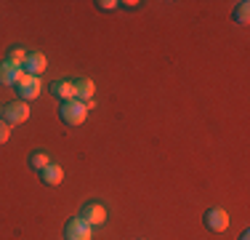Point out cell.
Segmentation results:
<instances>
[{
    "label": "cell",
    "instance_id": "obj_10",
    "mask_svg": "<svg viewBox=\"0 0 250 240\" xmlns=\"http://www.w3.org/2000/svg\"><path fill=\"white\" fill-rule=\"evenodd\" d=\"M21 75H24V72L16 70V67H11L8 62L0 64V86H16V83L21 80Z\"/></svg>",
    "mask_w": 250,
    "mask_h": 240
},
{
    "label": "cell",
    "instance_id": "obj_3",
    "mask_svg": "<svg viewBox=\"0 0 250 240\" xmlns=\"http://www.w3.org/2000/svg\"><path fill=\"white\" fill-rule=\"evenodd\" d=\"M29 104L27 101H11L8 107H3V120L8 125H19V123H24V120H29Z\"/></svg>",
    "mask_w": 250,
    "mask_h": 240
},
{
    "label": "cell",
    "instance_id": "obj_5",
    "mask_svg": "<svg viewBox=\"0 0 250 240\" xmlns=\"http://www.w3.org/2000/svg\"><path fill=\"white\" fill-rule=\"evenodd\" d=\"M205 224L213 232H226L229 230V214L224 208H210V211H205Z\"/></svg>",
    "mask_w": 250,
    "mask_h": 240
},
{
    "label": "cell",
    "instance_id": "obj_16",
    "mask_svg": "<svg viewBox=\"0 0 250 240\" xmlns=\"http://www.w3.org/2000/svg\"><path fill=\"white\" fill-rule=\"evenodd\" d=\"M99 8H104V11H112V8H117V5H120V3H117V0H99Z\"/></svg>",
    "mask_w": 250,
    "mask_h": 240
},
{
    "label": "cell",
    "instance_id": "obj_8",
    "mask_svg": "<svg viewBox=\"0 0 250 240\" xmlns=\"http://www.w3.org/2000/svg\"><path fill=\"white\" fill-rule=\"evenodd\" d=\"M45 67H48V59H45L40 51H32V53H27L24 70L29 72V75H40V72H45Z\"/></svg>",
    "mask_w": 250,
    "mask_h": 240
},
{
    "label": "cell",
    "instance_id": "obj_12",
    "mask_svg": "<svg viewBox=\"0 0 250 240\" xmlns=\"http://www.w3.org/2000/svg\"><path fill=\"white\" fill-rule=\"evenodd\" d=\"M5 62H8L11 67L21 70V67H24V62H27V51H24V48H11L8 56H5Z\"/></svg>",
    "mask_w": 250,
    "mask_h": 240
},
{
    "label": "cell",
    "instance_id": "obj_11",
    "mask_svg": "<svg viewBox=\"0 0 250 240\" xmlns=\"http://www.w3.org/2000/svg\"><path fill=\"white\" fill-rule=\"evenodd\" d=\"M75 88H77V99L80 101L93 99V91H96V86H93L91 77H80V80H75Z\"/></svg>",
    "mask_w": 250,
    "mask_h": 240
},
{
    "label": "cell",
    "instance_id": "obj_7",
    "mask_svg": "<svg viewBox=\"0 0 250 240\" xmlns=\"http://www.w3.org/2000/svg\"><path fill=\"white\" fill-rule=\"evenodd\" d=\"M51 94H56L59 99H64V101H72V99H77L75 80H53V83H51Z\"/></svg>",
    "mask_w": 250,
    "mask_h": 240
},
{
    "label": "cell",
    "instance_id": "obj_14",
    "mask_svg": "<svg viewBox=\"0 0 250 240\" xmlns=\"http://www.w3.org/2000/svg\"><path fill=\"white\" fill-rule=\"evenodd\" d=\"M234 19L240 22V24H248V22H250V3H248V0H242V3H237Z\"/></svg>",
    "mask_w": 250,
    "mask_h": 240
},
{
    "label": "cell",
    "instance_id": "obj_18",
    "mask_svg": "<svg viewBox=\"0 0 250 240\" xmlns=\"http://www.w3.org/2000/svg\"><path fill=\"white\" fill-rule=\"evenodd\" d=\"M0 115H3V107H0Z\"/></svg>",
    "mask_w": 250,
    "mask_h": 240
},
{
    "label": "cell",
    "instance_id": "obj_6",
    "mask_svg": "<svg viewBox=\"0 0 250 240\" xmlns=\"http://www.w3.org/2000/svg\"><path fill=\"white\" fill-rule=\"evenodd\" d=\"M83 219H85L91 227L104 224L106 221V208L101 206V203H85V208H83Z\"/></svg>",
    "mask_w": 250,
    "mask_h": 240
},
{
    "label": "cell",
    "instance_id": "obj_15",
    "mask_svg": "<svg viewBox=\"0 0 250 240\" xmlns=\"http://www.w3.org/2000/svg\"><path fill=\"white\" fill-rule=\"evenodd\" d=\"M8 139H11V125L5 120H0V144H5Z\"/></svg>",
    "mask_w": 250,
    "mask_h": 240
},
{
    "label": "cell",
    "instance_id": "obj_13",
    "mask_svg": "<svg viewBox=\"0 0 250 240\" xmlns=\"http://www.w3.org/2000/svg\"><path fill=\"white\" fill-rule=\"evenodd\" d=\"M29 166H32L35 171H43L45 166H51V158H48V152H43V149H35V152L29 155Z\"/></svg>",
    "mask_w": 250,
    "mask_h": 240
},
{
    "label": "cell",
    "instance_id": "obj_1",
    "mask_svg": "<svg viewBox=\"0 0 250 240\" xmlns=\"http://www.w3.org/2000/svg\"><path fill=\"white\" fill-rule=\"evenodd\" d=\"M59 115H62V120L67 125H83V123H85V118H88V107H85V101L72 99V101H64Z\"/></svg>",
    "mask_w": 250,
    "mask_h": 240
},
{
    "label": "cell",
    "instance_id": "obj_17",
    "mask_svg": "<svg viewBox=\"0 0 250 240\" xmlns=\"http://www.w3.org/2000/svg\"><path fill=\"white\" fill-rule=\"evenodd\" d=\"M240 240H250V232L245 230V232H242V238H240Z\"/></svg>",
    "mask_w": 250,
    "mask_h": 240
},
{
    "label": "cell",
    "instance_id": "obj_2",
    "mask_svg": "<svg viewBox=\"0 0 250 240\" xmlns=\"http://www.w3.org/2000/svg\"><path fill=\"white\" fill-rule=\"evenodd\" d=\"M16 88H19L21 101H32V99H38V96H40V91H43V83H40L38 75H29V72H24V75H21V80L16 83Z\"/></svg>",
    "mask_w": 250,
    "mask_h": 240
},
{
    "label": "cell",
    "instance_id": "obj_9",
    "mask_svg": "<svg viewBox=\"0 0 250 240\" xmlns=\"http://www.w3.org/2000/svg\"><path fill=\"white\" fill-rule=\"evenodd\" d=\"M40 179H43V184H48V187H56V184H62V179H64V168L51 163V166H45L43 171H40Z\"/></svg>",
    "mask_w": 250,
    "mask_h": 240
},
{
    "label": "cell",
    "instance_id": "obj_4",
    "mask_svg": "<svg viewBox=\"0 0 250 240\" xmlns=\"http://www.w3.org/2000/svg\"><path fill=\"white\" fill-rule=\"evenodd\" d=\"M64 232H67V240H93V227L85 219H69Z\"/></svg>",
    "mask_w": 250,
    "mask_h": 240
}]
</instances>
